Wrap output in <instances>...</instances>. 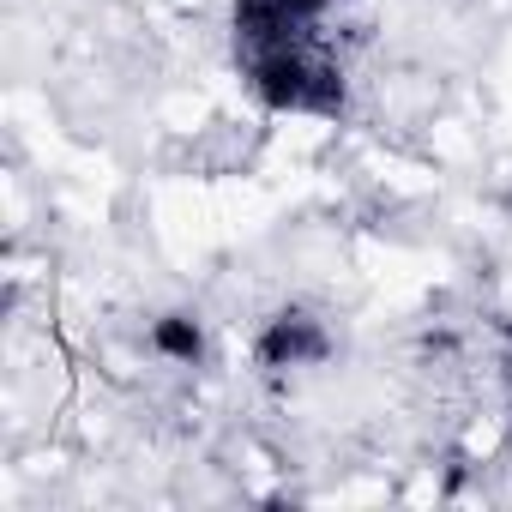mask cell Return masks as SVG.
<instances>
[{
  "label": "cell",
  "mask_w": 512,
  "mask_h": 512,
  "mask_svg": "<svg viewBox=\"0 0 512 512\" xmlns=\"http://www.w3.org/2000/svg\"><path fill=\"white\" fill-rule=\"evenodd\" d=\"M278 145L284 151H320V145H332V121H320V115H284L278 121Z\"/></svg>",
  "instance_id": "cell-2"
},
{
  "label": "cell",
  "mask_w": 512,
  "mask_h": 512,
  "mask_svg": "<svg viewBox=\"0 0 512 512\" xmlns=\"http://www.w3.org/2000/svg\"><path fill=\"white\" fill-rule=\"evenodd\" d=\"M434 151H440V157H470L476 139H470L464 121H434Z\"/></svg>",
  "instance_id": "cell-3"
},
{
  "label": "cell",
  "mask_w": 512,
  "mask_h": 512,
  "mask_svg": "<svg viewBox=\"0 0 512 512\" xmlns=\"http://www.w3.org/2000/svg\"><path fill=\"white\" fill-rule=\"evenodd\" d=\"M157 121H163L169 133H205V121H211V91H169L163 109H157Z\"/></svg>",
  "instance_id": "cell-1"
},
{
  "label": "cell",
  "mask_w": 512,
  "mask_h": 512,
  "mask_svg": "<svg viewBox=\"0 0 512 512\" xmlns=\"http://www.w3.org/2000/svg\"><path fill=\"white\" fill-rule=\"evenodd\" d=\"M494 446H500V422H470V428H464V452H470V458H488Z\"/></svg>",
  "instance_id": "cell-4"
},
{
  "label": "cell",
  "mask_w": 512,
  "mask_h": 512,
  "mask_svg": "<svg viewBox=\"0 0 512 512\" xmlns=\"http://www.w3.org/2000/svg\"><path fill=\"white\" fill-rule=\"evenodd\" d=\"M434 494H440V482H434V476H416V482H410V500H434Z\"/></svg>",
  "instance_id": "cell-5"
}]
</instances>
